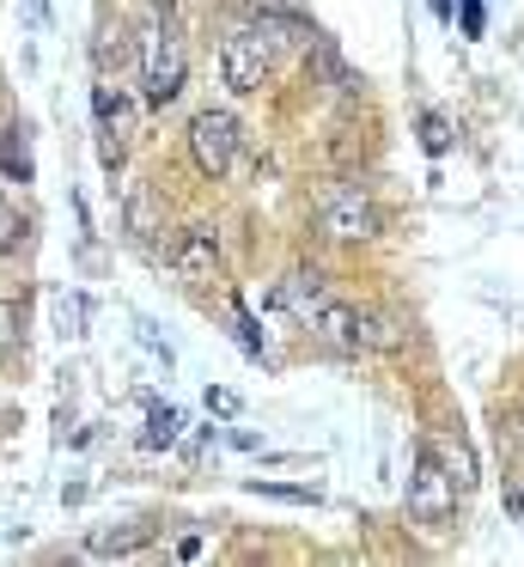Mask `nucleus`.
Wrapping results in <instances>:
<instances>
[{
  "mask_svg": "<svg viewBox=\"0 0 524 567\" xmlns=\"http://www.w3.org/2000/svg\"><path fill=\"white\" fill-rule=\"evenodd\" d=\"M141 80H146V104H158V111L183 92L189 55H183V38L171 25H146L141 31Z\"/></svg>",
  "mask_w": 524,
  "mask_h": 567,
  "instance_id": "1",
  "label": "nucleus"
},
{
  "mask_svg": "<svg viewBox=\"0 0 524 567\" xmlns=\"http://www.w3.org/2000/svg\"><path fill=\"white\" fill-rule=\"evenodd\" d=\"M451 506H458V482H451L439 445H421L414 452V476H409V513L421 525H439V518H451Z\"/></svg>",
  "mask_w": 524,
  "mask_h": 567,
  "instance_id": "2",
  "label": "nucleus"
},
{
  "mask_svg": "<svg viewBox=\"0 0 524 567\" xmlns=\"http://www.w3.org/2000/svg\"><path fill=\"white\" fill-rule=\"evenodd\" d=\"M275 68V43L263 38L256 25H238L226 43H219V74H226L232 92H256Z\"/></svg>",
  "mask_w": 524,
  "mask_h": 567,
  "instance_id": "3",
  "label": "nucleus"
},
{
  "mask_svg": "<svg viewBox=\"0 0 524 567\" xmlns=\"http://www.w3.org/2000/svg\"><path fill=\"white\" fill-rule=\"evenodd\" d=\"M317 226H323L329 238H341V245H360V238L378 233V202L366 196L360 184H336L323 196V214H317Z\"/></svg>",
  "mask_w": 524,
  "mask_h": 567,
  "instance_id": "4",
  "label": "nucleus"
},
{
  "mask_svg": "<svg viewBox=\"0 0 524 567\" xmlns=\"http://www.w3.org/2000/svg\"><path fill=\"white\" fill-rule=\"evenodd\" d=\"M189 153L207 177H226L232 159H238V116L232 111H202L189 123Z\"/></svg>",
  "mask_w": 524,
  "mask_h": 567,
  "instance_id": "5",
  "label": "nucleus"
},
{
  "mask_svg": "<svg viewBox=\"0 0 524 567\" xmlns=\"http://www.w3.org/2000/svg\"><path fill=\"white\" fill-rule=\"evenodd\" d=\"M171 269L189 287H207L219 275V238L207 233V226H183V238L171 245Z\"/></svg>",
  "mask_w": 524,
  "mask_h": 567,
  "instance_id": "6",
  "label": "nucleus"
},
{
  "mask_svg": "<svg viewBox=\"0 0 524 567\" xmlns=\"http://www.w3.org/2000/svg\"><path fill=\"white\" fill-rule=\"evenodd\" d=\"M311 330L323 336L329 348H341V354H360V311L341 306V299H323V306L311 311Z\"/></svg>",
  "mask_w": 524,
  "mask_h": 567,
  "instance_id": "7",
  "label": "nucleus"
},
{
  "mask_svg": "<svg viewBox=\"0 0 524 567\" xmlns=\"http://www.w3.org/2000/svg\"><path fill=\"white\" fill-rule=\"evenodd\" d=\"M323 275H317V269H292L287 275V281H280V306H287L292 311V318H305V323H311V311L317 306H323Z\"/></svg>",
  "mask_w": 524,
  "mask_h": 567,
  "instance_id": "8",
  "label": "nucleus"
},
{
  "mask_svg": "<svg viewBox=\"0 0 524 567\" xmlns=\"http://www.w3.org/2000/svg\"><path fill=\"white\" fill-rule=\"evenodd\" d=\"M146 537H153V518H129V525H116V530H92L85 549L92 555H129V549H141Z\"/></svg>",
  "mask_w": 524,
  "mask_h": 567,
  "instance_id": "9",
  "label": "nucleus"
},
{
  "mask_svg": "<svg viewBox=\"0 0 524 567\" xmlns=\"http://www.w3.org/2000/svg\"><path fill=\"white\" fill-rule=\"evenodd\" d=\"M360 348L397 354V348H409V330H402L397 318H384V311H360Z\"/></svg>",
  "mask_w": 524,
  "mask_h": 567,
  "instance_id": "10",
  "label": "nucleus"
},
{
  "mask_svg": "<svg viewBox=\"0 0 524 567\" xmlns=\"http://www.w3.org/2000/svg\"><path fill=\"white\" fill-rule=\"evenodd\" d=\"M439 457H445L458 494H470V488H475V452H470V445H463V440H445V452H439Z\"/></svg>",
  "mask_w": 524,
  "mask_h": 567,
  "instance_id": "11",
  "label": "nucleus"
},
{
  "mask_svg": "<svg viewBox=\"0 0 524 567\" xmlns=\"http://www.w3.org/2000/svg\"><path fill=\"white\" fill-rule=\"evenodd\" d=\"M177 427H183V415L171 403H158L153 415H146V445H177Z\"/></svg>",
  "mask_w": 524,
  "mask_h": 567,
  "instance_id": "12",
  "label": "nucleus"
},
{
  "mask_svg": "<svg viewBox=\"0 0 524 567\" xmlns=\"http://www.w3.org/2000/svg\"><path fill=\"white\" fill-rule=\"evenodd\" d=\"M92 104H97V123H104V135H122V128H129V111H122V99H116L110 86H97Z\"/></svg>",
  "mask_w": 524,
  "mask_h": 567,
  "instance_id": "13",
  "label": "nucleus"
},
{
  "mask_svg": "<svg viewBox=\"0 0 524 567\" xmlns=\"http://www.w3.org/2000/svg\"><path fill=\"white\" fill-rule=\"evenodd\" d=\"M12 348H19V306H7V299H0V360H7Z\"/></svg>",
  "mask_w": 524,
  "mask_h": 567,
  "instance_id": "14",
  "label": "nucleus"
},
{
  "mask_svg": "<svg viewBox=\"0 0 524 567\" xmlns=\"http://www.w3.org/2000/svg\"><path fill=\"white\" fill-rule=\"evenodd\" d=\"M250 494H268V501H317V488H280V482H250Z\"/></svg>",
  "mask_w": 524,
  "mask_h": 567,
  "instance_id": "15",
  "label": "nucleus"
},
{
  "mask_svg": "<svg viewBox=\"0 0 524 567\" xmlns=\"http://www.w3.org/2000/svg\"><path fill=\"white\" fill-rule=\"evenodd\" d=\"M19 233H24V220L12 214V202L0 196V250H12V245H19Z\"/></svg>",
  "mask_w": 524,
  "mask_h": 567,
  "instance_id": "16",
  "label": "nucleus"
},
{
  "mask_svg": "<svg viewBox=\"0 0 524 567\" xmlns=\"http://www.w3.org/2000/svg\"><path fill=\"white\" fill-rule=\"evenodd\" d=\"M421 141H427V153H445V116H427V123H421Z\"/></svg>",
  "mask_w": 524,
  "mask_h": 567,
  "instance_id": "17",
  "label": "nucleus"
},
{
  "mask_svg": "<svg viewBox=\"0 0 524 567\" xmlns=\"http://www.w3.org/2000/svg\"><path fill=\"white\" fill-rule=\"evenodd\" d=\"M207 409H214V415H238V391H214V384H207Z\"/></svg>",
  "mask_w": 524,
  "mask_h": 567,
  "instance_id": "18",
  "label": "nucleus"
},
{
  "mask_svg": "<svg viewBox=\"0 0 524 567\" xmlns=\"http://www.w3.org/2000/svg\"><path fill=\"white\" fill-rule=\"evenodd\" d=\"M463 38H482V0H463Z\"/></svg>",
  "mask_w": 524,
  "mask_h": 567,
  "instance_id": "19",
  "label": "nucleus"
},
{
  "mask_svg": "<svg viewBox=\"0 0 524 567\" xmlns=\"http://www.w3.org/2000/svg\"><path fill=\"white\" fill-rule=\"evenodd\" d=\"M153 7H171V0H153Z\"/></svg>",
  "mask_w": 524,
  "mask_h": 567,
  "instance_id": "20",
  "label": "nucleus"
}]
</instances>
